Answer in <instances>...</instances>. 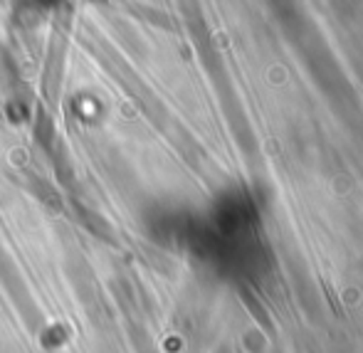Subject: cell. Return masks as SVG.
Listing matches in <instances>:
<instances>
[]
</instances>
